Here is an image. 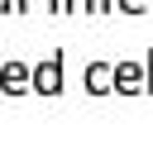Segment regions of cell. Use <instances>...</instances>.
<instances>
[{"label":"cell","mask_w":153,"mask_h":143,"mask_svg":"<svg viewBox=\"0 0 153 143\" xmlns=\"http://www.w3.org/2000/svg\"><path fill=\"white\" fill-rule=\"evenodd\" d=\"M33 91H43V95H57L62 91V52H53V57H43L33 67Z\"/></svg>","instance_id":"6da1fadb"},{"label":"cell","mask_w":153,"mask_h":143,"mask_svg":"<svg viewBox=\"0 0 153 143\" xmlns=\"http://www.w3.org/2000/svg\"><path fill=\"white\" fill-rule=\"evenodd\" d=\"M0 91H10V95L33 91V67H24V62H5V67H0Z\"/></svg>","instance_id":"7a4b0ae2"},{"label":"cell","mask_w":153,"mask_h":143,"mask_svg":"<svg viewBox=\"0 0 153 143\" xmlns=\"http://www.w3.org/2000/svg\"><path fill=\"white\" fill-rule=\"evenodd\" d=\"M115 91H124V95H134V91H148V81H143V67H139V62H115Z\"/></svg>","instance_id":"3957f363"},{"label":"cell","mask_w":153,"mask_h":143,"mask_svg":"<svg viewBox=\"0 0 153 143\" xmlns=\"http://www.w3.org/2000/svg\"><path fill=\"white\" fill-rule=\"evenodd\" d=\"M86 91L91 95H110L115 91V67L110 62H91L86 67Z\"/></svg>","instance_id":"277c9868"},{"label":"cell","mask_w":153,"mask_h":143,"mask_svg":"<svg viewBox=\"0 0 153 143\" xmlns=\"http://www.w3.org/2000/svg\"><path fill=\"white\" fill-rule=\"evenodd\" d=\"M153 0H115V10H124V14H143Z\"/></svg>","instance_id":"5b68a950"},{"label":"cell","mask_w":153,"mask_h":143,"mask_svg":"<svg viewBox=\"0 0 153 143\" xmlns=\"http://www.w3.org/2000/svg\"><path fill=\"white\" fill-rule=\"evenodd\" d=\"M143 81H148V91H153V52H148V62H143Z\"/></svg>","instance_id":"8992f818"},{"label":"cell","mask_w":153,"mask_h":143,"mask_svg":"<svg viewBox=\"0 0 153 143\" xmlns=\"http://www.w3.org/2000/svg\"><path fill=\"white\" fill-rule=\"evenodd\" d=\"M0 14H14V0H0Z\"/></svg>","instance_id":"52a82bcc"},{"label":"cell","mask_w":153,"mask_h":143,"mask_svg":"<svg viewBox=\"0 0 153 143\" xmlns=\"http://www.w3.org/2000/svg\"><path fill=\"white\" fill-rule=\"evenodd\" d=\"M110 5H115V0H96V14H100V10H110Z\"/></svg>","instance_id":"ba28073f"}]
</instances>
